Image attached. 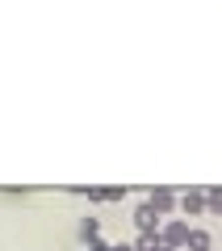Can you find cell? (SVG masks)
<instances>
[{
  "label": "cell",
  "mask_w": 222,
  "mask_h": 251,
  "mask_svg": "<svg viewBox=\"0 0 222 251\" xmlns=\"http://www.w3.org/2000/svg\"><path fill=\"white\" fill-rule=\"evenodd\" d=\"M134 226H139V234H160V214L151 209V201H142L134 209Z\"/></svg>",
  "instance_id": "obj_1"
},
{
  "label": "cell",
  "mask_w": 222,
  "mask_h": 251,
  "mask_svg": "<svg viewBox=\"0 0 222 251\" xmlns=\"http://www.w3.org/2000/svg\"><path fill=\"white\" fill-rule=\"evenodd\" d=\"M160 239H164V247H185L189 243V226L185 222H168V226H160Z\"/></svg>",
  "instance_id": "obj_2"
},
{
  "label": "cell",
  "mask_w": 222,
  "mask_h": 251,
  "mask_svg": "<svg viewBox=\"0 0 222 251\" xmlns=\"http://www.w3.org/2000/svg\"><path fill=\"white\" fill-rule=\"evenodd\" d=\"M151 209H155V214H172V209H176V193H172V188H155V193H151Z\"/></svg>",
  "instance_id": "obj_3"
},
{
  "label": "cell",
  "mask_w": 222,
  "mask_h": 251,
  "mask_svg": "<svg viewBox=\"0 0 222 251\" xmlns=\"http://www.w3.org/2000/svg\"><path fill=\"white\" fill-rule=\"evenodd\" d=\"M180 209H185V214H201L205 209V193L201 188H189L185 197H180Z\"/></svg>",
  "instance_id": "obj_4"
},
{
  "label": "cell",
  "mask_w": 222,
  "mask_h": 251,
  "mask_svg": "<svg viewBox=\"0 0 222 251\" xmlns=\"http://www.w3.org/2000/svg\"><path fill=\"white\" fill-rule=\"evenodd\" d=\"M160 247H164L160 234H139V239H134V251H160Z\"/></svg>",
  "instance_id": "obj_5"
},
{
  "label": "cell",
  "mask_w": 222,
  "mask_h": 251,
  "mask_svg": "<svg viewBox=\"0 0 222 251\" xmlns=\"http://www.w3.org/2000/svg\"><path fill=\"white\" fill-rule=\"evenodd\" d=\"M205 209H210V214H218V218H222V184H214L210 193H205Z\"/></svg>",
  "instance_id": "obj_6"
},
{
  "label": "cell",
  "mask_w": 222,
  "mask_h": 251,
  "mask_svg": "<svg viewBox=\"0 0 222 251\" xmlns=\"http://www.w3.org/2000/svg\"><path fill=\"white\" fill-rule=\"evenodd\" d=\"M185 247H189V251H205V247H210V234H205V230H189V243H185Z\"/></svg>",
  "instance_id": "obj_7"
},
{
  "label": "cell",
  "mask_w": 222,
  "mask_h": 251,
  "mask_svg": "<svg viewBox=\"0 0 222 251\" xmlns=\"http://www.w3.org/2000/svg\"><path fill=\"white\" fill-rule=\"evenodd\" d=\"M80 234H84V239H101V222H97V218H84V222H80Z\"/></svg>",
  "instance_id": "obj_8"
},
{
  "label": "cell",
  "mask_w": 222,
  "mask_h": 251,
  "mask_svg": "<svg viewBox=\"0 0 222 251\" xmlns=\"http://www.w3.org/2000/svg\"><path fill=\"white\" fill-rule=\"evenodd\" d=\"M88 251H109V243H101V239H92V243H88Z\"/></svg>",
  "instance_id": "obj_9"
},
{
  "label": "cell",
  "mask_w": 222,
  "mask_h": 251,
  "mask_svg": "<svg viewBox=\"0 0 222 251\" xmlns=\"http://www.w3.org/2000/svg\"><path fill=\"white\" fill-rule=\"evenodd\" d=\"M109 251H134V243H117V247H109Z\"/></svg>",
  "instance_id": "obj_10"
},
{
  "label": "cell",
  "mask_w": 222,
  "mask_h": 251,
  "mask_svg": "<svg viewBox=\"0 0 222 251\" xmlns=\"http://www.w3.org/2000/svg\"><path fill=\"white\" fill-rule=\"evenodd\" d=\"M160 251H180V247H160Z\"/></svg>",
  "instance_id": "obj_11"
},
{
  "label": "cell",
  "mask_w": 222,
  "mask_h": 251,
  "mask_svg": "<svg viewBox=\"0 0 222 251\" xmlns=\"http://www.w3.org/2000/svg\"><path fill=\"white\" fill-rule=\"evenodd\" d=\"M205 251H210V247H205Z\"/></svg>",
  "instance_id": "obj_12"
}]
</instances>
